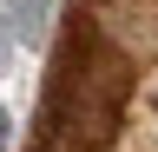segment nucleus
Here are the masks:
<instances>
[{"instance_id": "obj_1", "label": "nucleus", "mask_w": 158, "mask_h": 152, "mask_svg": "<svg viewBox=\"0 0 158 152\" xmlns=\"http://www.w3.org/2000/svg\"><path fill=\"white\" fill-rule=\"evenodd\" d=\"M132 99V53H118L86 13L53 53L46 99H40V152H99L125 119Z\"/></svg>"}, {"instance_id": "obj_2", "label": "nucleus", "mask_w": 158, "mask_h": 152, "mask_svg": "<svg viewBox=\"0 0 158 152\" xmlns=\"http://www.w3.org/2000/svg\"><path fill=\"white\" fill-rule=\"evenodd\" d=\"M46 20H53V0H7L13 46H33V40H46Z\"/></svg>"}, {"instance_id": "obj_3", "label": "nucleus", "mask_w": 158, "mask_h": 152, "mask_svg": "<svg viewBox=\"0 0 158 152\" xmlns=\"http://www.w3.org/2000/svg\"><path fill=\"white\" fill-rule=\"evenodd\" d=\"M7 60H13V27H7V7H0V73H7Z\"/></svg>"}, {"instance_id": "obj_4", "label": "nucleus", "mask_w": 158, "mask_h": 152, "mask_svg": "<svg viewBox=\"0 0 158 152\" xmlns=\"http://www.w3.org/2000/svg\"><path fill=\"white\" fill-rule=\"evenodd\" d=\"M7 145H13V112L0 106V152H7Z\"/></svg>"}]
</instances>
